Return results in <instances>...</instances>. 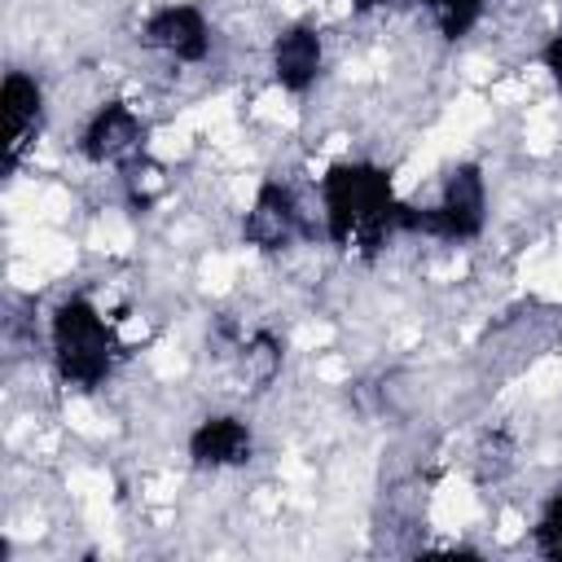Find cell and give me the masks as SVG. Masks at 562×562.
<instances>
[{"instance_id": "obj_1", "label": "cell", "mask_w": 562, "mask_h": 562, "mask_svg": "<svg viewBox=\"0 0 562 562\" xmlns=\"http://www.w3.org/2000/svg\"><path fill=\"white\" fill-rule=\"evenodd\" d=\"M321 206H325V233L334 246H378L400 215L391 180L369 162L329 167L321 180Z\"/></svg>"}, {"instance_id": "obj_2", "label": "cell", "mask_w": 562, "mask_h": 562, "mask_svg": "<svg viewBox=\"0 0 562 562\" xmlns=\"http://www.w3.org/2000/svg\"><path fill=\"white\" fill-rule=\"evenodd\" d=\"M48 338H53V360H57V373L79 386V391H92L110 378V364H114V334L105 325V316L88 303V299H61L57 312H53V325H48Z\"/></svg>"}, {"instance_id": "obj_3", "label": "cell", "mask_w": 562, "mask_h": 562, "mask_svg": "<svg viewBox=\"0 0 562 562\" xmlns=\"http://www.w3.org/2000/svg\"><path fill=\"white\" fill-rule=\"evenodd\" d=\"M483 220H487V184H483L474 162H457L443 176L439 202L435 206H400L395 228L448 237V241H470L483 233Z\"/></svg>"}, {"instance_id": "obj_4", "label": "cell", "mask_w": 562, "mask_h": 562, "mask_svg": "<svg viewBox=\"0 0 562 562\" xmlns=\"http://www.w3.org/2000/svg\"><path fill=\"white\" fill-rule=\"evenodd\" d=\"M294 233H299V202H294V193L285 184H277V180L259 184V193H255V202H250V211L241 220L246 246L281 250V246L294 241Z\"/></svg>"}, {"instance_id": "obj_5", "label": "cell", "mask_w": 562, "mask_h": 562, "mask_svg": "<svg viewBox=\"0 0 562 562\" xmlns=\"http://www.w3.org/2000/svg\"><path fill=\"white\" fill-rule=\"evenodd\" d=\"M145 44L176 61H202L211 48V26H206L202 9H193V4H162L145 22Z\"/></svg>"}, {"instance_id": "obj_6", "label": "cell", "mask_w": 562, "mask_h": 562, "mask_svg": "<svg viewBox=\"0 0 562 562\" xmlns=\"http://www.w3.org/2000/svg\"><path fill=\"white\" fill-rule=\"evenodd\" d=\"M250 452H255L250 426H246L241 417H228V413L198 422L193 435H189V457H193V465H202V470L241 465V461H250Z\"/></svg>"}, {"instance_id": "obj_7", "label": "cell", "mask_w": 562, "mask_h": 562, "mask_svg": "<svg viewBox=\"0 0 562 562\" xmlns=\"http://www.w3.org/2000/svg\"><path fill=\"white\" fill-rule=\"evenodd\" d=\"M325 66V44L312 26H285L272 40V79L285 92H307Z\"/></svg>"}, {"instance_id": "obj_8", "label": "cell", "mask_w": 562, "mask_h": 562, "mask_svg": "<svg viewBox=\"0 0 562 562\" xmlns=\"http://www.w3.org/2000/svg\"><path fill=\"white\" fill-rule=\"evenodd\" d=\"M136 145H140V114H136L132 105H123V101L101 105V110L88 119L83 140H79V149H83L88 162H119V158H127Z\"/></svg>"}, {"instance_id": "obj_9", "label": "cell", "mask_w": 562, "mask_h": 562, "mask_svg": "<svg viewBox=\"0 0 562 562\" xmlns=\"http://www.w3.org/2000/svg\"><path fill=\"white\" fill-rule=\"evenodd\" d=\"M0 105H4V127H9V162H18L22 149L40 136V123H44V88L31 75L9 70L4 83H0Z\"/></svg>"}, {"instance_id": "obj_10", "label": "cell", "mask_w": 562, "mask_h": 562, "mask_svg": "<svg viewBox=\"0 0 562 562\" xmlns=\"http://www.w3.org/2000/svg\"><path fill=\"white\" fill-rule=\"evenodd\" d=\"M422 4L430 9L435 26H439L448 40H461V35L479 22V13H483L487 0H422Z\"/></svg>"}, {"instance_id": "obj_11", "label": "cell", "mask_w": 562, "mask_h": 562, "mask_svg": "<svg viewBox=\"0 0 562 562\" xmlns=\"http://www.w3.org/2000/svg\"><path fill=\"white\" fill-rule=\"evenodd\" d=\"M536 544H540L544 558H562V487L549 496V505H544V514H540Z\"/></svg>"}, {"instance_id": "obj_12", "label": "cell", "mask_w": 562, "mask_h": 562, "mask_svg": "<svg viewBox=\"0 0 562 562\" xmlns=\"http://www.w3.org/2000/svg\"><path fill=\"white\" fill-rule=\"evenodd\" d=\"M246 364H250V373H255L259 382H268V378L277 373V364H281V347H277V338L255 334V338L246 342Z\"/></svg>"}, {"instance_id": "obj_13", "label": "cell", "mask_w": 562, "mask_h": 562, "mask_svg": "<svg viewBox=\"0 0 562 562\" xmlns=\"http://www.w3.org/2000/svg\"><path fill=\"white\" fill-rule=\"evenodd\" d=\"M540 61H544V70H549V75L562 83V31H558V35H553V40L540 48Z\"/></svg>"}, {"instance_id": "obj_14", "label": "cell", "mask_w": 562, "mask_h": 562, "mask_svg": "<svg viewBox=\"0 0 562 562\" xmlns=\"http://www.w3.org/2000/svg\"><path fill=\"white\" fill-rule=\"evenodd\" d=\"M360 9H378V4H400V0H356Z\"/></svg>"}]
</instances>
